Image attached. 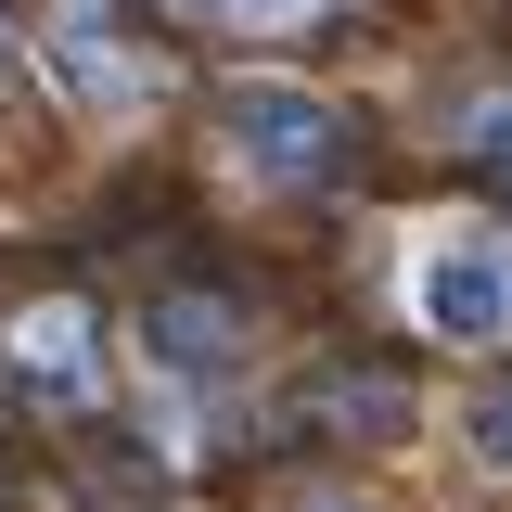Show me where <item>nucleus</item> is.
<instances>
[{
    "label": "nucleus",
    "instance_id": "f257e3e1",
    "mask_svg": "<svg viewBox=\"0 0 512 512\" xmlns=\"http://www.w3.org/2000/svg\"><path fill=\"white\" fill-rule=\"evenodd\" d=\"M410 320L448 346H500L512 333V244L500 231H423L410 244Z\"/></svg>",
    "mask_w": 512,
    "mask_h": 512
},
{
    "label": "nucleus",
    "instance_id": "f03ea898",
    "mask_svg": "<svg viewBox=\"0 0 512 512\" xmlns=\"http://www.w3.org/2000/svg\"><path fill=\"white\" fill-rule=\"evenodd\" d=\"M218 128H231V154H244L256 180H295V192L346 167V116H333L320 90H269V77H256V90L218 103Z\"/></svg>",
    "mask_w": 512,
    "mask_h": 512
},
{
    "label": "nucleus",
    "instance_id": "7ed1b4c3",
    "mask_svg": "<svg viewBox=\"0 0 512 512\" xmlns=\"http://www.w3.org/2000/svg\"><path fill=\"white\" fill-rule=\"evenodd\" d=\"M52 64H64V90H90V103H141V90H154V64L128 52V39L103 26V13H64Z\"/></svg>",
    "mask_w": 512,
    "mask_h": 512
},
{
    "label": "nucleus",
    "instance_id": "20e7f679",
    "mask_svg": "<svg viewBox=\"0 0 512 512\" xmlns=\"http://www.w3.org/2000/svg\"><path fill=\"white\" fill-rule=\"evenodd\" d=\"M13 372L39 384V397H90V320L77 308H26L13 320Z\"/></svg>",
    "mask_w": 512,
    "mask_h": 512
},
{
    "label": "nucleus",
    "instance_id": "39448f33",
    "mask_svg": "<svg viewBox=\"0 0 512 512\" xmlns=\"http://www.w3.org/2000/svg\"><path fill=\"white\" fill-rule=\"evenodd\" d=\"M308 410H333V436H397V423H410V384L397 372H320Z\"/></svg>",
    "mask_w": 512,
    "mask_h": 512
},
{
    "label": "nucleus",
    "instance_id": "423d86ee",
    "mask_svg": "<svg viewBox=\"0 0 512 512\" xmlns=\"http://www.w3.org/2000/svg\"><path fill=\"white\" fill-rule=\"evenodd\" d=\"M154 346H167V372H205V359H231V346H244V320L218 308V295H167Z\"/></svg>",
    "mask_w": 512,
    "mask_h": 512
},
{
    "label": "nucleus",
    "instance_id": "0eeeda50",
    "mask_svg": "<svg viewBox=\"0 0 512 512\" xmlns=\"http://www.w3.org/2000/svg\"><path fill=\"white\" fill-rule=\"evenodd\" d=\"M180 13H205V26H320L333 0H180Z\"/></svg>",
    "mask_w": 512,
    "mask_h": 512
},
{
    "label": "nucleus",
    "instance_id": "6e6552de",
    "mask_svg": "<svg viewBox=\"0 0 512 512\" xmlns=\"http://www.w3.org/2000/svg\"><path fill=\"white\" fill-rule=\"evenodd\" d=\"M474 448H487V461L512 474V384H500V397H474Z\"/></svg>",
    "mask_w": 512,
    "mask_h": 512
},
{
    "label": "nucleus",
    "instance_id": "1a4fd4ad",
    "mask_svg": "<svg viewBox=\"0 0 512 512\" xmlns=\"http://www.w3.org/2000/svg\"><path fill=\"white\" fill-rule=\"evenodd\" d=\"M474 154H487V167L512 180V103H487V128H474Z\"/></svg>",
    "mask_w": 512,
    "mask_h": 512
},
{
    "label": "nucleus",
    "instance_id": "9d476101",
    "mask_svg": "<svg viewBox=\"0 0 512 512\" xmlns=\"http://www.w3.org/2000/svg\"><path fill=\"white\" fill-rule=\"evenodd\" d=\"M0 64H13V26H0Z\"/></svg>",
    "mask_w": 512,
    "mask_h": 512
}]
</instances>
